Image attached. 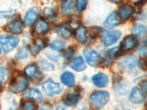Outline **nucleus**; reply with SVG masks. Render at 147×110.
<instances>
[{
  "label": "nucleus",
  "instance_id": "15",
  "mask_svg": "<svg viewBox=\"0 0 147 110\" xmlns=\"http://www.w3.org/2000/svg\"><path fill=\"white\" fill-rule=\"evenodd\" d=\"M138 39L136 36L133 35H128L124 39L123 41V48L124 50H131L137 46Z\"/></svg>",
  "mask_w": 147,
  "mask_h": 110
},
{
  "label": "nucleus",
  "instance_id": "32",
  "mask_svg": "<svg viewBox=\"0 0 147 110\" xmlns=\"http://www.w3.org/2000/svg\"><path fill=\"white\" fill-rule=\"evenodd\" d=\"M88 2L85 1V0H79L76 2V8L77 9V10L80 12L82 11V10H85V8L87 6Z\"/></svg>",
  "mask_w": 147,
  "mask_h": 110
},
{
  "label": "nucleus",
  "instance_id": "5",
  "mask_svg": "<svg viewBox=\"0 0 147 110\" xmlns=\"http://www.w3.org/2000/svg\"><path fill=\"white\" fill-rule=\"evenodd\" d=\"M44 93L48 96H53L61 93V87L59 84L54 82L52 78H49L42 85Z\"/></svg>",
  "mask_w": 147,
  "mask_h": 110
},
{
  "label": "nucleus",
  "instance_id": "12",
  "mask_svg": "<svg viewBox=\"0 0 147 110\" xmlns=\"http://www.w3.org/2000/svg\"><path fill=\"white\" fill-rule=\"evenodd\" d=\"M50 28V26L47 21L44 19H40L37 22L36 25L34 27V32L38 35H42V34L47 33Z\"/></svg>",
  "mask_w": 147,
  "mask_h": 110
},
{
  "label": "nucleus",
  "instance_id": "30",
  "mask_svg": "<svg viewBox=\"0 0 147 110\" xmlns=\"http://www.w3.org/2000/svg\"><path fill=\"white\" fill-rule=\"evenodd\" d=\"M28 55L29 52L27 48H19L16 54V58L18 60H22V59H24L28 57Z\"/></svg>",
  "mask_w": 147,
  "mask_h": 110
},
{
  "label": "nucleus",
  "instance_id": "14",
  "mask_svg": "<svg viewBox=\"0 0 147 110\" xmlns=\"http://www.w3.org/2000/svg\"><path fill=\"white\" fill-rule=\"evenodd\" d=\"M119 23H120V21L118 18V16L116 15L115 12H113L112 13H110L108 15V17L106 18V20L105 21L103 24L106 28L111 29L119 25Z\"/></svg>",
  "mask_w": 147,
  "mask_h": 110
},
{
  "label": "nucleus",
  "instance_id": "37",
  "mask_svg": "<svg viewBox=\"0 0 147 110\" xmlns=\"http://www.w3.org/2000/svg\"><path fill=\"white\" fill-rule=\"evenodd\" d=\"M141 89H142L143 91L146 92V82H143L142 83H141Z\"/></svg>",
  "mask_w": 147,
  "mask_h": 110
},
{
  "label": "nucleus",
  "instance_id": "29",
  "mask_svg": "<svg viewBox=\"0 0 147 110\" xmlns=\"http://www.w3.org/2000/svg\"><path fill=\"white\" fill-rule=\"evenodd\" d=\"M9 73L4 67H0V82H6L8 80Z\"/></svg>",
  "mask_w": 147,
  "mask_h": 110
},
{
  "label": "nucleus",
  "instance_id": "13",
  "mask_svg": "<svg viewBox=\"0 0 147 110\" xmlns=\"http://www.w3.org/2000/svg\"><path fill=\"white\" fill-rule=\"evenodd\" d=\"M134 13V8L129 5H124L119 9V15L123 20H127Z\"/></svg>",
  "mask_w": 147,
  "mask_h": 110
},
{
  "label": "nucleus",
  "instance_id": "39",
  "mask_svg": "<svg viewBox=\"0 0 147 110\" xmlns=\"http://www.w3.org/2000/svg\"><path fill=\"white\" fill-rule=\"evenodd\" d=\"M56 110H65V108H64L63 106L58 105L57 107H56Z\"/></svg>",
  "mask_w": 147,
  "mask_h": 110
},
{
  "label": "nucleus",
  "instance_id": "31",
  "mask_svg": "<svg viewBox=\"0 0 147 110\" xmlns=\"http://www.w3.org/2000/svg\"><path fill=\"white\" fill-rule=\"evenodd\" d=\"M44 14L47 18L49 19H52L55 17V12H54L53 9L50 7H46L44 10Z\"/></svg>",
  "mask_w": 147,
  "mask_h": 110
},
{
  "label": "nucleus",
  "instance_id": "9",
  "mask_svg": "<svg viewBox=\"0 0 147 110\" xmlns=\"http://www.w3.org/2000/svg\"><path fill=\"white\" fill-rule=\"evenodd\" d=\"M129 101L133 103L139 104L142 103L145 101V95L138 87H134L129 96Z\"/></svg>",
  "mask_w": 147,
  "mask_h": 110
},
{
  "label": "nucleus",
  "instance_id": "19",
  "mask_svg": "<svg viewBox=\"0 0 147 110\" xmlns=\"http://www.w3.org/2000/svg\"><path fill=\"white\" fill-rule=\"evenodd\" d=\"M46 47V43L43 39L36 38L34 40L33 46L30 47V52L32 54H37L40 52L43 48Z\"/></svg>",
  "mask_w": 147,
  "mask_h": 110
},
{
  "label": "nucleus",
  "instance_id": "8",
  "mask_svg": "<svg viewBox=\"0 0 147 110\" xmlns=\"http://www.w3.org/2000/svg\"><path fill=\"white\" fill-rule=\"evenodd\" d=\"M39 10L37 7H31L27 10L25 15L24 17V24L27 27H31L34 24L39 15Z\"/></svg>",
  "mask_w": 147,
  "mask_h": 110
},
{
  "label": "nucleus",
  "instance_id": "23",
  "mask_svg": "<svg viewBox=\"0 0 147 110\" xmlns=\"http://www.w3.org/2000/svg\"><path fill=\"white\" fill-rule=\"evenodd\" d=\"M72 4H73V2L70 1V0L64 1L62 2V4H61V11H62L63 15H67L71 13V12H73Z\"/></svg>",
  "mask_w": 147,
  "mask_h": 110
},
{
  "label": "nucleus",
  "instance_id": "45",
  "mask_svg": "<svg viewBox=\"0 0 147 110\" xmlns=\"http://www.w3.org/2000/svg\"><path fill=\"white\" fill-rule=\"evenodd\" d=\"M128 110H130V109H128Z\"/></svg>",
  "mask_w": 147,
  "mask_h": 110
},
{
  "label": "nucleus",
  "instance_id": "3",
  "mask_svg": "<svg viewBox=\"0 0 147 110\" xmlns=\"http://www.w3.org/2000/svg\"><path fill=\"white\" fill-rule=\"evenodd\" d=\"M119 64L125 71L131 74H136L137 73L138 62L135 56H128V57H124L121 60Z\"/></svg>",
  "mask_w": 147,
  "mask_h": 110
},
{
  "label": "nucleus",
  "instance_id": "35",
  "mask_svg": "<svg viewBox=\"0 0 147 110\" xmlns=\"http://www.w3.org/2000/svg\"><path fill=\"white\" fill-rule=\"evenodd\" d=\"M13 10H7V11H1L0 12V17L2 18H10L13 15Z\"/></svg>",
  "mask_w": 147,
  "mask_h": 110
},
{
  "label": "nucleus",
  "instance_id": "17",
  "mask_svg": "<svg viewBox=\"0 0 147 110\" xmlns=\"http://www.w3.org/2000/svg\"><path fill=\"white\" fill-rule=\"evenodd\" d=\"M61 82L67 87H73L75 85V78L72 73L69 71H65L63 73L60 77Z\"/></svg>",
  "mask_w": 147,
  "mask_h": 110
},
{
  "label": "nucleus",
  "instance_id": "16",
  "mask_svg": "<svg viewBox=\"0 0 147 110\" xmlns=\"http://www.w3.org/2000/svg\"><path fill=\"white\" fill-rule=\"evenodd\" d=\"M119 52H120V46L119 47H114V48H111L106 54L105 57V60H104V63L105 65L109 66L112 62V60L115 59L117 57L119 54Z\"/></svg>",
  "mask_w": 147,
  "mask_h": 110
},
{
  "label": "nucleus",
  "instance_id": "18",
  "mask_svg": "<svg viewBox=\"0 0 147 110\" xmlns=\"http://www.w3.org/2000/svg\"><path fill=\"white\" fill-rule=\"evenodd\" d=\"M70 67L73 70H76L77 72H80L85 70V68H86V65H85L82 57L81 56H79V57L74 59L72 62L71 63Z\"/></svg>",
  "mask_w": 147,
  "mask_h": 110
},
{
  "label": "nucleus",
  "instance_id": "11",
  "mask_svg": "<svg viewBox=\"0 0 147 110\" xmlns=\"http://www.w3.org/2000/svg\"><path fill=\"white\" fill-rule=\"evenodd\" d=\"M93 83L99 87H106L109 83V78L105 73H98L92 78Z\"/></svg>",
  "mask_w": 147,
  "mask_h": 110
},
{
  "label": "nucleus",
  "instance_id": "36",
  "mask_svg": "<svg viewBox=\"0 0 147 110\" xmlns=\"http://www.w3.org/2000/svg\"><path fill=\"white\" fill-rule=\"evenodd\" d=\"M138 53H139V55L141 56V57H145L147 53L146 48L145 46L144 45L140 46V48H139L138 49Z\"/></svg>",
  "mask_w": 147,
  "mask_h": 110
},
{
  "label": "nucleus",
  "instance_id": "1",
  "mask_svg": "<svg viewBox=\"0 0 147 110\" xmlns=\"http://www.w3.org/2000/svg\"><path fill=\"white\" fill-rule=\"evenodd\" d=\"M109 99H110L109 93L103 90L95 91L90 95V101L92 105L97 109L103 108L109 101Z\"/></svg>",
  "mask_w": 147,
  "mask_h": 110
},
{
  "label": "nucleus",
  "instance_id": "44",
  "mask_svg": "<svg viewBox=\"0 0 147 110\" xmlns=\"http://www.w3.org/2000/svg\"><path fill=\"white\" fill-rule=\"evenodd\" d=\"M0 105H1V103H0Z\"/></svg>",
  "mask_w": 147,
  "mask_h": 110
},
{
  "label": "nucleus",
  "instance_id": "43",
  "mask_svg": "<svg viewBox=\"0 0 147 110\" xmlns=\"http://www.w3.org/2000/svg\"><path fill=\"white\" fill-rule=\"evenodd\" d=\"M1 52H2V48H1V47H0V54H1Z\"/></svg>",
  "mask_w": 147,
  "mask_h": 110
},
{
  "label": "nucleus",
  "instance_id": "34",
  "mask_svg": "<svg viewBox=\"0 0 147 110\" xmlns=\"http://www.w3.org/2000/svg\"><path fill=\"white\" fill-rule=\"evenodd\" d=\"M74 53V50L72 47H69L67 48L65 52H64V57L67 60H69L72 57H73Z\"/></svg>",
  "mask_w": 147,
  "mask_h": 110
},
{
  "label": "nucleus",
  "instance_id": "28",
  "mask_svg": "<svg viewBox=\"0 0 147 110\" xmlns=\"http://www.w3.org/2000/svg\"><path fill=\"white\" fill-rule=\"evenodd\" d=\"M37 105L32 101H26L22 103L21 110H36Z\"/></svg>",
  "mask_w": 147,
  "mask_h": 110
},
{
  "label": "nucleus",
  "instance_id": "2",
  "mask_svg": "<svg viewBox=\"0 0 147 110\" xmlns=\"http://www.w3.org/2000/svg\"><path fill=\"white\" fill-rule=\"evenodd\" d=\"M18 43H19V38L18 37L12 36L7 34L0 35V44L5 53H8L13 50L17 46Z\"/></svg>",
  "mask_w": 147,
  "mask_h": 110
},
{
  "label": "nucleus",
  "instance_id": "20",
  "mask_svg": "<svg viewBox=\"0 0 147 110\" xmlns=\"http://www.w3.org/2000/svg\"><path fill=\"white\" fill-rule=\"evenodd\" d=\"M79 101V96L77 93H68L64 95L63 102L67 106H74Z\"/></svg>",
  "mask_w": 147,
  "mask_h": 110
},
{
  "label": "nucleus",
  "instance_id": "38",
  "mask_svg": "<svg viewBox=\"0 0 147 110\" xmlns=\"http://www.w3.org/2000/svg\"><path fill=\"white\" fill-rule=\"evenodd\" d=\"M40 110H52V108H51L50 107H48V106L44 105L43 107H41V109H40Z\"/></svg>",
  "mask_w": 147,
  "mask_h": 110
},
{
  "label": "nucleus",
  "instance_id": "22",
  "mask_svg": "<svg viewBox=\"0 0 147 110\" xmlns=\"http://www.w3.org/2000/svg\"><path fill=\"white\" fill-rule=\"evenodd\" d=\"M76 38L78 42L84 44L87 41V30L84 27H80L76 30Z\"/></svg>",
  "mask_w": 147,
  "mask_h": 110
},
{
  "label": "nucleus",
  "instance_id": "6",
  "mask_svg": "<svg viewBox=\"0 0 147 110\" xmlns=\"http://www.w3.org/2000/svg\"><path fill=\"white\" fill-rule=\"evenodd\" d=\"M29 82L24 76H18L11 81L10 90L15 93H22L28 87Z\"/></svg>",
  "mask_w": 147,
  "mask_h": 110
},
{
  "label": "nucleus",
  "instance_id": "27",
  "mask_svg": "<svg viewBox=\"0 0 147 110\" xmlns=\"http://www.w3.org/2000/svg\"><path fill=\"white\" fill-rule=\"evenodd\" d=\"M65 46V42L60 40H55L51 44V48L55 51H61L63 50Z\"/></svg>",
  "mask_w": 147,
  "mask_h": 110
},
{
  "label": "nucleus",
  "instance_id": "33",
  "mask_svg": "<svg viewBox=\"0 0 147 110\" xmlns=\"http://www.w3.org/2000/svg\"><path fill=\"white\" fill-rule=\"evenodd\" d=\"M40 66H41L42 69L45 71H51V70H53L55 69L53 65L49 62H47V61H42L40 62Z\"/></svg>",
  "mask_w": 147,
  "mask_h": 110
},
{
  "label": "nucleus",
  "instance_id": "42",
  "mask_svg": "<svg viewBox=\"0 0 147 110\" xmlns=\"http://www.w3.org/2000/svg\"><path fill=\"white\" fill-rule=\"evenodd\" d=\"M2 91V86H1V85H0V92Z\"/></svg>",
  "mask_w": 147,
  "mask_h": 110
},
{
  "label": "nucleus",
  "instance_id": "41",
  "mask_svg": "<svg viewBox=\"0 0 147 110\" xmlns=\"http://www.w3.org/2000/svg\"><path fill=\"white\" fill-rule=\"evenodd\" d=\"M9 110H17V106L15 105L13 107H12Z\"/></svg>",
  "mask_w": 147,
  "mask_h": 110
},
{
  "label": "nucleus",
  "instance_id": "24",
  "mask_svg": "<svg viewBox=\"0 0 147 110\" xmlns=\"http://www.w3.org/2000/svg\"><path fill=\"white\" fill-rule=\"evenodd\" d=\"M55 32L64 39H69L71 37V33L67 28L64 27H58L55 29Z\"/></svg>",
  "mask_w": 147,
  "mask_h": 110
},
{
  "label": "nucleus",
  "instance_id": "21",
  "mask_svg": "<svg viewBox=\"0 0 147 110\" xmlns=\"http://www.w3.org/2000/svg\"><path fill=\"white\" fill-rule=\"evenodd\" d=\"M24 96L27 98H30V99H35L38 102H41L43 100L41 93L40 92V90L36 88L30 89L27 93H26Z\"/></svg>",
  "mask_w": 147,
  "mask_h": 110
},
{
  "label": "nucleus",
  "instance_id": "25",
  "mask_svg": "<svg viewBox=\"0 0 147 110\" xmlns=\"http://www.w3.org/2000/svg\"><path fill=\"white\" fill-rule=\"evenodd\" d=\"M146 27L142 24H136L132 29V33L138 37H144L146 35Z\"/></svg>",
  "mask_w": 147,
  "mask_h": 110
},
{
  "label": "nucleus",
  "instance_id": "26",
  "mask_svg": "<svg viewBox=\"0 0 147 110\" xmlns=\"http://www.w3.org/2000/svg\"><path fill=\"white\" fill-rule=\"evenodd\" d=\"M37 70H38V68L35 65H29L24 68V73H26V75L27 76L32 78L36 74Z\"/></svg>",
  "mask_w": 147,
  "mask_h": 110
},
{
  "label": "nucleus",
  "instance_id": "40",
  "mask_svg": "<svg viewBox=\"0 0 147 110\" xmlns=\"http://www.w3.org/2000/svg\"><path fill=\"white\" fill-rule=\"evenodd\" d=\"M80 107H79V108L76 109L75 110H86V109H85V107H82V105L80 106Z\"/></svg>",
  "mask_w": 147,
  "mask_h": 110
},
{
  "label": "nucleus",
  "instance_id": "7",
  "mask_svg": "<svg viewBox=\"0 0 147 110\" xmlns=\"http://www.w3.org/2000/svg\"><path fill=\"white\" fill-rule=\"evenodd\" d=\"M83 54L86 58L88 63L90 66L95 67L99 65L101 61V56L94 49H87L85 48L83 50Z\"/></svg>",
  "mask_w": 147,
  "mask_h": 110
},
{
  "label": "nucleus",
  "instance_id": "4",
  "mask_svg": "<svg viewBox=\"0 0 147 110\" xmlns=\"http://www.w3.org/2000/svg\"><path fill=\"white\" fill-rule=\"evenodd\" d=\"M121 35L120 30H104L101 34V40L105 46H110L117 41Z\"/></svg>",
  "mask_w": 147,
  "mask_h": 110
},
{
  "label": "nucleus",
  "instance_id": "10",
  "mask_svg": "<svg viewBox=\"0 0 147 110\" xmlns=\"http://www.w3.org/2000/svg\"><path fill=\"white\" fill-rule=\"evenodd\" d=\"M22 22L20 19L16 18L10 21L5 27V30L12 34H19L22 31Z\"/></svg>",
  "mask_w": 147,
  "mask_h": 110
}]
</instances>
